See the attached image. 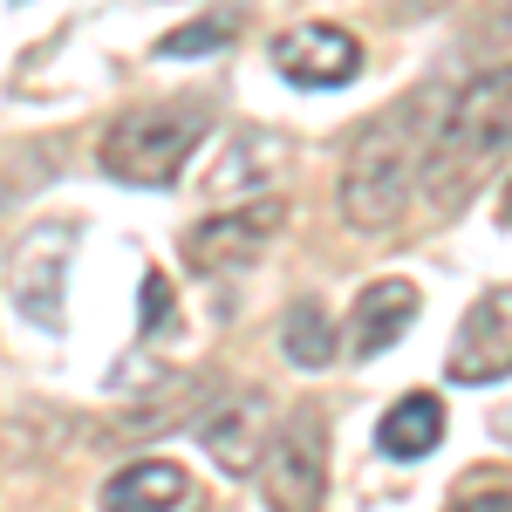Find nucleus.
<instances>
[{
    "label": "nucleus",
    "instance_id": "nucleus-1",
    "mask_svg": "<svg viewBox=\"0 0 512 512\" xmlns=\"http://www.w3.org/2000/svg\"><path fill=\"white\" fill-rule=\"evenodd\" d=\"M451 96L458 89L424 82V89L396 96L390 110H376L355 130L349 164H342V219H349L355 233L376 239V233H390V226H403L410 192L424 185V164H431V144H437V130H444Z\"/></svg>",
    "mask_w": 512,
    "mask_h": 512
},
{
    "label": "nucleus",
    "instance_id": "nucleus-2",
    "mask_svg": "<svg viewBox=\"0 0 512 512\" xmlns=\"http://www.w3.org/2000/svg\"><path fill=\"white\" fill-rule=\"evenodd\" d=\"M499 158H512V69H485L444 110V130L424 164V198L437 212H458Z\"/></svg>",
    "mask_w": 512,
    "mask_h": 512
},
{
    "label": "nucleus",
    "instance_id": "nucleus-3",
    "mask_svg": "<svg viewBox=\"0 0 512 512\" xmlns=\"http://www.w3.org/2000/svg\"><path fill=\"white\" fill-rule=\"evenodd\" d=\"M198 137H205V110L192 103H164V110H130L103 130V144H96V164L117 178V185H144V192H158L171 185L185 158L198 151Z\"/></svg>",
    "mask_w": 512,
    "mask_h": 512
},
{
    "label": "nucleus",
    "instance_id": "nucleus-4",
    "mask_svg": "<svg viewBox=\"0 0 512 512\" xmlns=\"http://www.w3.org/2000/svg\"><path fill=\"white\" fill-rule=\"evenodd\" d=\"M287 226V205L260 198V205H239V212H212L185 233V267L205 280H233L246 267H260V253L274 246V233Z\"/></svg>",
    "mask_w": 512,
    "mask_h": 512
},
{
    "label": "nucleus",
    "instance_id": "nucleus-5",
    "mask_svg": "<svg viewBox=\"0 0 512 512\" xmlns=\"http://www.w3.org/2000/svg\"><path fill=\"white\" fill-rule=\"evenodd\" d=\"M192 431L226 478H260V458L274 444V403L260 390H219L212 410L192 417Z\"/></svg>",
    "mask_w": 512,
    "mask_h": 512
},
{
    "label": "nucleus",
    "instance_id": "nucleus-6",
    "mask_svg": "<svg viewBox=\"0 0 512 512\" xmlns=\"http://www.w3.org/2000/svg\"><path fill=\"white\" fill-rule=\"evenodd\" d=\"M260 485L274 506H321L328 492V431H321V410H294L274 424V444L260 458Z\"/></svg>",
    "mask_w": 512,
    "mask_h": 512
},
{
    "label": "nucleus",
    "instance_id": "nucleus-7",
    "mask_svg": "<svg viewBox=\"0 0 512 512\" xmlns=\"http://www.w3.org/2000/svg\"><path fill=\"white\" fill-rule=\"evenodd\" d=\"M444 376L451 383H499V376H512V280L506 287H485L465 308L458 342L444 355Z\"/></svg>",
    "mask_w": 512,
    "mask_h": 512
},
{
    "label": "nucleus",
    "instance_id": "nucleus-8",
    "mask_svg": "<svg viewBox=\"0 0 512 512\" xmlns=\"http://www.w3.org/2000/svg\"><path fill=\"white\" fill-rule=\"evenodd\" d=\"M274 69L294 89H342L362 69V41L349 28H328V21H301L274 41Z\"/></svg>",
    "mask_w": 512,
    "mask_h": 512
},
{
    "label": "nucleus",
    "instance_id": "nucleus-9",
    "mask_svg": "<svg viewBox=\"0 0 512 512\" xmlns=\"http://www.w3.org/2000/svg\"><path fill=\"white\" fill-rule=\"evenodd\" d=\"M424 308V294L410 287V280H369L362 294H355L349 308V355L355 362H369V355H383L390 342L410 335V321Z\"/></svg>",
    "mask_w": 512,
    "mask_h": 512
},
{
    "label": "nucleus",
    "instance_id": "nucleus-10",
    "mask_svg": "<svg viewBox=\"0 0 512 512\" xmlns=\"http://www.w3.org/2000/svg\"><path fill=\"white\" fill-rule=\"evenodd\" d=\"M69 246L76 233L69 226H41L28 239V253H21V267H14V301H21V315L35 321V328H62V274H69Z\"/></svg>",
    "mask_w": 512,
    "mask_h": 512
},
{
    "label": "nucleus",
    "instance_id": "nucleus-11",
    "mask_svg": "<svg viewBox=\"0 0 512 512\" xmlns=\"http://www.w3.org/2000/svg\"><path fill=\"white\" fill-rule=\"evenodd\" d=\"M103 506L117 512H158V506H192V478L178 472L171 458H144V465H123L103 485Z\"/></svg>",
    "mask_w": 512,
    "mask_h": 512
},
{
    "label": "nucleus",
    "instance_id": "nucleus-12",
    "mask_svg": "<svg viewBox=\"0 0 512 512\" xmlns=\"http://www.w3.org/2000/svg\"><path fill=\"white\" fill-rule=\"evenodd\" d=\"M437 437H444V403H437L431 390H410L390 403V417L376 424V444H383V458H424V451H437Z\"/></svg>",
    "mask_w": 512,
    "mask_h": 512
},
{
    "label": "nucleus",
    "instance_id": "nucleus-13",
    "mask_svg": "<svg viewBox=\"0 0 512 512\" xmlns=\"http://www.w3.org/2000/svg\"><path fill=\"white\" fill-rule=\"evenodd\" d=\"M280 342H287V362H301V369H328L335 362V328H328V315H321L315 301H294L287 308Z\"/></svg>",
    "mask_w": 512,
    "mask_h": 512
},
{
    "label": "nucleus",
    "instance_id": "nucleus-14",
    "mask_svg": "<svg viewBox=\"0 0 512 512\" xmlns=\"http://www.w3.org/2000/svg\"><path fill=\"white\" fill-rule=\"evenodd\" d=\"M192 390H198V376H185V383H164V390L151 396V403L123 410V417H117V431L144 437V431H164V424H185V417H198V410H192Z\"/></svg>",
    "mask_w": 512,
    "mask_h": 512
},
{
    "label": "nucleus",
    "instance_id": "nucleus-15",
    "mask_svg": "<svg viewBox=\"0 0 512 512\" xmlns=\"http://www.w3.org/2000/svg\"><path fill=\"white\" fill-rule=\"evenodd\" d=\"M233 41V14H205L192 28H178V35L158 41V55H205V48H226Z\"/></svg>",
    "mask_w": 512,
    "mask_h": 512
},
{
    "label": "nucleus",
    "instance_id": "nucleus-16",
    "mask_svg": "<svg viewBox=\"0 0 512 512\" xmlns=\"http://www.w3.org/2000/svg\"><path fill=\"white\" fill-rule=\"evenodd\" d=\"M164 321H171V280L144 274V335H158Z\"/></svg>",
    "mask_w": 512,
    "mask_h": 512
},
{
    "label": "nucleus",
    "instance_id": "nucleus-17",
    "mask_svg": "<svg viewBox=\"0 0 512 512\" xmlns=\"http://www.w3.org/2000/svg\"><path fill=\"white\" fill-rule=\"evenodd\" d=\"M390 7V21H424V14H444L451 0H383Z\"/></svg>",
    "mask_w": 512,
    "mask_h": 512
},
{
    "label": "nucleus",
    "instance_id": "nucleus-18",
    "mask_svg": "<svg viewBox=\"0 0 512 512\" xmlns=\"http://www.w3.org/2000/svg\"><path fill=\"white\" fill-rule=\"evenodd\" d=\"M499 219L512 226V178H506V192H499Z\"/></svg>",
    "mask_w": 512,
    "mask_h": 512
}]
</instances>
